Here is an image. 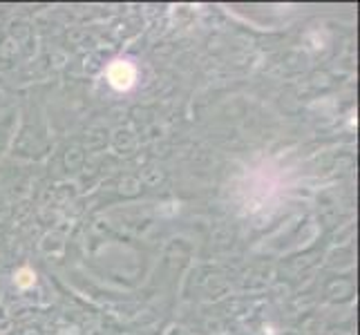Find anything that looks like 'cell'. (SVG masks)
Masks as SVG:
<instances>
[{
	"label": "cell",
	"instance_id": "1",
	"mask_svg": "<svg viewBox=\"0 0 360 335\" xmlns=\"http://www.w3.org/2000/svg\"><path fill=\"white\" fill-rule=\"evenodd\" d=\"M108 74H110V83L119 89H128L134 81V69L130 67L126 61H117L112 67H110Z\"/></svg>",
	"mask_w": 360,
	"mask_h": 335
}]
</instances>
